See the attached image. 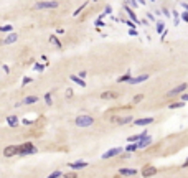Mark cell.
Segmentation results:
<instances>
[{"instance_id":"obj_1","label":"cell","mask_w":188,"mask_h":178,"mask_svg":"<svg viewBox=\"0 0 188 178\" xmlns=\"http://www.w3.org/2000/svg\"><path fill=\"white\" fill-rule=\"evenodd\" d=\"M74 124L78 125V127H81V129L91 127V125L94 124V117H92V115H88V114H81V115H78V117H76Z\"/></svg>"},{"instance_id":"obj_2","label":"cell","mask_w":188,"mask_h":178,"mask_svg":"<svg viewBox=\"0 0 188 178\" xmlns=\"http://www.w3.org/2000/svg\"><path fill=\"white\" fill-rule=\"evenodd\" d=\"M36 152H38V149L32 142H25L21 145H18V155H33Z\"/></svg>"},{"instance_id":"obj_3","label":"cell","mask_w":188,"mask_h":178,"mask_svg":"<svg viewBox=\"0 0 188 178\" xmlns=\"http://www.w3.org/2000/svg\"><path fill=\"white\" fill-rule=\"evenodd\" d=\"M35 8L36 10H53V8H58V2L56 0H43L35 5Z\"/></svg>"},{"instance_id":"obj_4","label":"cell","mask_w":188,"mask_h":178,"mask_svg":"<svg viewBox=\"0 0 188 178\" xmlns=\"http://www.w3.org/2000/svg\"><path fill=\"white\" fill-rule=\"evenodd\" d=\"M140 173H142V177H144V178H150V177H153V175L159 173V168L152 167V165H145V167H144L142 170H140Z\"/></svg>"},{"instance_id":"obj_5","label":"cell","mask_w":188,"mask_h":178,"mask_svg":"<svg viewBox=\"0 0 188 178\" xmlns=\"http://www.w3.org/2000/svg\"><path fill=\"white\" fill-rule=\"evenodd\" d=\"M188 89V84L187 82H183V84H180V86H177V88H173L172 91H168L167 93V96L168 97H172V96H178V94H183L185 91Z\"/></svg>"},{"instance_id":"obj_6","label":"cell","mask_w":188,"mask_h":178,"mask_svg":"<svg viewBox=\"0 0 188 178\" xmlns=\"http://www.w3.org/2000/svg\"><path fill=\"white\" fill-rule=\"evenodd\" d=\"M122 152H124V149H122V147H116V149L107 150V152L102 155V158H104V160H107V158H112V157H116V155H121Z\"/></svg>"},{"instance_id":"obj_7","label":"cell","mask_w":188,"mask_h":178,"mask_svg":"<svg viewBox=\"0 0 188 178\" xmlns=\"http://www.w3.org/2000/svg\"><path fill=\"white\" fill-rule=\"evenodd\" d=\"M4 155L7 158L18 155V145H8V147H5V149H4Z\"/></svg>"},{"instance_id":"obj_8","label":"cell","mask_w":188,"mask_h":178,"mask_svg":"<svg viewBox=\"0 0 188 178\" xmlns=\"http://www.w3.org/2000/svg\"><path fill=\"white\" fill-rule=\"evenodd\" d=\"M112 122L114 124H119V125H125L129 122H132V115H122V117H112Z\"/></svg>"},{"instance_id":"obj_9","label":"cell","mask_w":188,"mask_h":178,"mask_svg":"<svg viewBox=\"0 0 188 178\" xmlns=\"http://www.w3.org/2000/svg\"><path fill=\"white\" fill-rule=\"evenodd\" d=\"M124 10H125V13L129 15V18L134 21L135 25H137V23H140V21H139V18H137V15H135V12H134V8H130L127 4H124Z\"/></svg>"},{"instance_id":"obj_10","label":"cell","mask_w":188,"mask_h":178,"mask_svg":"<svg viewBox=\"0 0 188 178\" xmlns=\"http://www.w3.org/2000/svg\"><path fill=\"white\" fill-rule=\"evenodd\" d=\"M149 78H150V76L144 73V74H139V76H135V78H134V76H132V78H130V81H129V82H130V84H140V82L147 81V79H149Z\"/></svg>"},{"instance_id":"obj_11","label":"cell","mask_w":188,"mask_h":178,"mask_svg":"<svg viewBox=\"0 0 188 178\" xmlns=\"http://www.w3.org/2000/svg\"><path fill=\"white\" fill-rule=\"evenodd\" d=\"M68 167L73 168V170H81V168H86V167H88V162L78 160V162H73V163H68Z\"/></svg>"},{"instance_id":"obj_12","label":"cell","mask_w":188,"mask_h":178,"mask_svg":"<svg viewBox=\"0 0 188 178\" xmlns=\"http://www.w3.org/2000/svg\"><path fill=\"white\" fill-rule=\"evenodd\" d=\"M119 175H122V177H134V175H137V168H119Z\"/></svg>"},{"instance_id":"obj_13","label":"cell","mask_w":188,"mask_h":178,"mask_svg":"<svg viewBox=\"0 0 188 178\" xmlns=\"http://www.w3.org/2000/svg\"><path fill=\"white\" fill-rule=\"evenodd\" d=\"M17 40H18V35H17V33H12L10 32L4 40H2V43H4V45H12V43H15Z\"/></svg>"},{"instance_id":"obj_14","label":"cell","mask_w":188,"mask_h":178,"mask_svg":"<svg viewBox=\"0 0 188 178\" xmlns=\"http://www.w3.org/2000/svg\"><path fill=\"white\" fill-rule=\"evenodd\" d=\"M119 97V93H116V91H106V93L101 94V99L104 101H109V99H117Z\"/></svg>"},{"instance_id":"obj_15","label":"cell","mask_w":188,"mask_h":178,"mask_svg":"<svg viewBox=\"0 0 188 178\" xmlns=\"http://www.w3.org/2000/svg\"><path fill=\"white\" fill-rule=\"evenodd\" d=\"M135 143H137V147H139V149H145V147H149L150 143H152V137H150V135H147V137H144L142 140L135 142Z\"/></svg>"},{"instance_id":"obj_16","label":"cell","mask_w":188,"mask_h":178,"mask_svg":"<svg viewBox=\"0 0 188 178\" xmlns=\"http://www.w3.org/2000/svg\"><path fill=\"white\" fill-rule=\"evenodd\" d=\"M153 122V117H144V119H137V121H134L135 125H149Z\"/></svg>"},{"instance_id":"obj_17","label":"cell","mask_w":188,"mask_h":178,"mask_svg":"<svg viewBox=\"0 0 188 178\" xmlns=\"http://www.w3.org/2000/svg\"><path fill=\"white\" fill-rule=\"evenodd\" d=\"M144 137H147V130H144L142 134H137V135H132V137H129V142L130 143H134V142H139V140H142Z\"/></svg>"},{"instance_id":"obj_18","label":"cell","mask_w":188,"mask_h":178,"mask_svg":"<svg viewBox=\"0 0 188 178\" xmlns=\"http://www.w3.org/2000/svg\"><path fill=\"white\" fill-rule=\"evenodd\" d=\"M69 78H71V81H73V82L79 84L81 88H86V82H84V79H83V78H79V76H76V74H71Z\"/></svg>"},{"instance_id":"obj_19","label":"cell","mask_w":188,"mask_h":178,"mask_svg":"<svg viewBox=\"0 0 188 178\" xmlns=\"http://www.w3.org/2000/svg\"><path fill=\"white\" fill-rule=\"evenodd\" d=\"M7 124L10 125L12 129H15L18 125V119H17V115H8L7 117Z\"/></svg>"},{"instance_id":"obj_20","label":"cell","mask_w":188,"mask_h":178,"mask_svg":"<svg viewBox=\"0 0 188 178\" xmlns=\"http://www.w3.org/2000/svg\"><path fill=\"white\" fill-rule=\"evenodd\" d=\"M157 23V26H155V30H157V33H159V35H162L163 32H165V23H163L162 20H159V21H155Z\"/></svg>"},{"instance_id":"obj_21","label":"cell","mask_w":188,"mask_h":178,"mask_svg":"<svg viewBox=\"0 0 188 178\" xmlns=\"http://www.w3.org/2000/svg\"><path fill=\"white\" fill-rule=\"evenodd\" d=\"M35 102H38V97L36 96H28L23 99V104H35Z\"/></svg>"},{"instance_id":"obj_22","label":"cell","mask_w":188,"mask_h":178,"mask_svg":"<svg viewBox=\"0 0 188 178\" xmlns=\"http://www.w3.org/2000/svg\"><path fill=\"white\" fill-rule=\"evenodd\" d=\"M130 78H132L130 73H125L124 76H121V78L117 79V82H129V81H130Z\"/></svg>"},{"instance_id":"obj_23","label":"cell","mask_w":188,"mask_h":178,"mask_svg":"<svg viewBox=\"0 0 188 178\" xmlns=\"http://www.w3.org/2000/svg\"><path fill=\"white\" fill-rule=\"evenodd\" d=\"M137 149H139V147H137V143L134 142V143H129V145L125 147L124 150H125V152H127V153H132V152H135V150H137Z\"/></svg>"},{"instance_id":"obj_24","label":"cell","mask_w":188,"mask_h":178,"mask_svg":"<svg viewBox=\"0 0 188 178\" xmlns=\"http://www.w3.org/2000/svg\"><path fill=\"white\" fill-rule=\"evenodd\" d=\"M50 41L53 43V45L58 48V50H61V43H60V40H58V36H55V35H53V36H50Z\"/></svg>"},{"instance_id":"obj_25","label":"cell","mask_w":188,"mask_h":178,"mask_svg":"<svg viewBox=\"0 0 188 178\" xmlns=\"http://www.w3.org/2000/svg\"><path fill=\"white\" fill-rule=\"evenodd\" d=\"M125 4H127L129 7H130V8H134V10H135V8L139 7V2H137V0H127Z\"/></svg>"},{"instance_id":"obj_26","label":"cell","mask_w":188,"mask_h":178,"mask_svg":"<svg viewBox=\"0 0 188 178\" xmlns=\"http://www.w3.org/2000/svg\"><path fill=\"white\" fill-rule=\"evenodd\" d=\"M61 177H63V173H61L60 170H56V171H53V173H50L46 178H61Z\"/></svg>"},{"instance_id":"obj_27","label":"cell","mask_w":188,"mask_h":178,"mask_svg":"<svg viewBox=\"0 0 188 178\" xmlns=\"http://www.w3.org/2000/svg\"><path fill=\"white\" fill-rule=\"evenodd\" d=\"M61 178H78V173H76V171H68V173H64Z\"/></svg>"},{"instance_id":"obj_28","label":"cell","mask_w":188,"mask_h":178,"mask_svg":"<svg viewBox=\"0 0 188 178\" xmlns=\"http://www.w3.org/2000/svg\"><path fill=\"white\" fill-rule=\"evenodd\" d=\"M183 106H185V102L181 101V102H173V104H170L168 107H170V109H180V107H183Z\"/></svg>"},{"instance_id":"obj_29","label":"cell","mask_w":188,"mask_h":178,"mask_svg":"<svg viewBox=\"0 0 188 178\" xmlns=\"http://www.w3.org/2000/svg\"><path fill=\"white\" fill-rule=\"evenodd\" d=\"M45 101H46V104H48V106H51V104H53V99H51V93H46V94H45Z\"/></svg>"},{"instance_id":"obj_30","label":"cell","mask_w":188,"mask_h":178,"mask_svg":"<svg viewBox=\"0 0 188 178\" xmlns=\"http://www.w3.org/2000/svg\"><path fill=\"white\" fill-rule=\"evenodd\" d=\"M144 99V94H137V96H134V99H132V102L134 104H139L140 101Z\"/></svg>"},{"instance_id":"obj_31","label":"cell","mask_w":188,"mask_h":178,"mask_svg":"<svg viewBox=\"0 0 188 178\" xmlns=\"http://www.w3.org/2000/svg\"><path fill=\"white\" fill-rule=\"evenodd\" d=\"M0 32H2V33H8V32H12V25H5V26H0Z\"/></svg>"},{"instance_id":"obj_32","label":"cell","mask_w":188,"mask_h":178,"mask_svg":"<svg viewBox=\"0 0 188 178\" xmlns=\"http://www.w3.org/2000/svg\"><path fill=\"white\" fill-rule=\"evenodd\" d=\"M180 18L185 21V23H188V12H183V13L180 15Z\"/></svg>"},{"instance_id":"obj_33","label":"cell","mask_w":188,"mask_h":178,"mask_svg":"<svg viewBox=\"0 0 188 178\" xmlns=\"http://www.w3.org/2000/svg\"><path fill=\"white\" fill-rule=\"evenodd\" d=\"M35 69H36V71H40V73H43L45 66H43V64H40V63H36V64H35Z\"/></svg>"},{"instance_id":"obj_34","label":"cell","mask_w":188,"mask_h":178,"mask_svg":"<svg viewBox=\"0 0 188 178\" xmlns=\"http://www.w3.org/2000/svg\"><path fill=\"white\" fill-rule=\"evenodd\" d=\"M173 18H175V25H178V21H180V15H178V12L173 10Z\"/></svg>"},{"instance_id":"obj_35","label":"cell","mask_w":188,"mask_h":178,"mask_svg":"<svg viewBox=\"0 0 188 178\" xmlns=\"http://www.w3.org/2000/svg\"><path fill=\"white\" fill-rule=\"evenodd\" d=\"M104 13H106V15H111V13H112V7H111V5H107V7L104 8Z\"/></svg>"},{"instance_id":"obj_36","label":"cell","mask_w":188,"mask_h":178,"mask_svg":"<svg viewBox=\"0 0 188 178\" xmlns=\"http://www.w3.org/2000/svg\"><path fill=\"white\" fill-rule=\"evenodd\" d=\"M129 35H130V36H137L139 33H137V30H135V28H129Z\"/></svg>"},{"instance_id":"obj_37","label":"cell","mask_w":188,"mask_h":178,"mask_svg":"<svg viewBox=\"0 0 188 178\" xmlns=\"http://www.w3.org/2000/svg\"><path fill=\"white\" fill-rule=\"evenodd\" d=\"M125 23H127V26H129V28H134V26H135V23L130 20V18H129V20H125Z\"/></svg>"},{"instance_id":"obj_38","label":"cell","mask_w":188,"mask_h":178,"mask_svg":"<svg viewBox=\"0 0 188 178\" xmlns=\"http://www.w3.org/2000/svg\"><path fill=\"white\" fill-rule=\"evenodd\" d=\"M28 82H32V78H23V81H21V86H27Z\"/></svg>"},{"instance_id":"obj_39","label":"cell","mask_w":188,"mask_h":178,"mask_svg":"<svg viewBox=\"0 0 188 178\" xmlns=\"http://www.w3.org/2000/svg\"><path fill=\"white\" fill-rule=\"evenodd\" d=\"M162 12H163L165 17H170V10H168V8H162Z\"/></svg>"},{"instance_id":"obj_40","label":"cell","mask_w":188,"mask_h":178,"mask_svg":"<svg viewBox=\"0 0 188 178\" xmlns=\"http://www.w3.org/2000/svg\"><path fill=\"white\" fill-rule=\"evenodd\" d=\"M84 7H86V4H83L81 7L78 8V10H74V15H79V12H81V10H83V8H84Z\"/></svg>"},{"instance_id":"obj_41","label":"cell","mask_w":188,"mask_h":178,"mask_svg":"<svg viewBox=\"0 0 188 178\" xmlns=\"http://www.w3.org/2000/svg\"><path fill=\"white\" fill-rule=\"evenodd\" d=\"M104 25H106V23H104L102 20H97L96 21V26H99V28H101V26H104Z\"/></svg>"},{"instance_id":"obj_42","label":"cell","mask_w":188,"mask_h":178,"mask_svg":"<svg viewBox=\"0 0 188 178\" xmlns=\"http://www.w3.org/2000/svg\"><path fill=\"white\" fill-rule=\"evenodd\" d=\"M66 96H68V97H71V96H73V89H71V88H68V91H66Z\"/></svg>"},{"instance_id":"obj_43","label":"cell","mask_w":188,"mask_h":178,"mask_svg":"<svg viewBox=\"0 0 188 178\" xmlns=\"http://www.w3.org/2000/svg\"><path fill=\"white\" fill-rule=\"evenodd\" d=\"M181 101H183V102H187V101H188V94H183V96H181Z\"/></svg>"},{"instance_id":"obj_44","label":"cell","mask_w":188,"mask_h":178,"mask_svg":"<svg viewBox=\"0 0 188 178\" xmlns=\"http://www.w3.org/2000/svg\"><path fill=\"white\" fill-rule=\"evenodd\" d=\"M21 122H23V124H25V125H30V124H32V122H30L28 119H23V121H21Z\"/></svg>"},{"instance_id":"obj_45","label":"cell","mask_w":188,"mask_h":178,"mask_svg":"<svg viewBox=\"0 0 188 178\" xmlns=\"http://www.w3.org/2000/svg\"><path fill=\"white\" fill-rule=\"evenodd\" d=\"M78 76H81V78H83V79H84V78H86V71H81V73H79V74H78Z\"/></svg>"},{"instance_id":"obj_46","label":"cell","mask_w":188,"mask_h":178,"mask_svg":"<svg viewBox=\"0 0 188 178\" xmlns=\"http://www.w3.org/2000/svg\"><path fill=\"white\" fill-rule=\"evenodd\" d=\"M181 7L185 8V12H188V4H181Z\"/></svg>"},{"instance_id":"obj_47","label":"cell","mask_w":188,"mask_h":178,"mask_svg":"<svg viewBox=\"0 0 188 178\" xmlns=\"http://www.w3.org/2000/svg\"><path fill=\"white\" fill-rule=\"evenodd\" d=\"M187 165H188V158H187V160L183 162V163H181V167H187Z\"/></svg>"},{"instance_id":"obj_48","label":"cell","mask_w":188,"mask_h":178,"mask_svg":"<svg viewBox=\"0 0 188 178\" xmlns=\"http://www.w3.org/2000/svg\"><path fill=\"white\" fill-rule=\"evenodd\" d=\"M137 2H139V4H142V5L145 4V0H137Z\"/></svg>"},{"instance_id":"obj_49","label":"cell","mask_w":188,"mask_h":178,"mask_svg":"<svg viewBox=\"0 0 188 178\" xmlns=\"http://www.w3.org/2000/svg\"><path fill=\"white\" fill-rule=\"evenodd\" d=\"M150 2H153V0H150Z\"/></svg>"},{"instance_id":"obj_50","label":"cell","mask_w":188,"mask_h":178,"mask_svg":"<svg viewBox=\"0 0 188 178\" xmlns=\"http://www.w3.org/2000/svg\"><path fill=\"white\" fill-rule=\"evenodd\" d=\"M94 2H97V0H94Z\"/></svg>"}]
</instances>
